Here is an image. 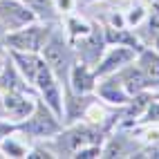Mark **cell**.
Instances as JSON below:
<instances>
[{
  "mask_svg": "<svg viewBox=\"0 0 159 159\" xmlns=\"http://www.w3.org/2000/svg\"><path fill=\"white\" fill-rule=\"evenodd\" d=\"M97 81H99V76L94 74V67L76 61L72 65L70 74H67V83L65 85L72 92H76V94H92L94 88H97Z\"/></svg>",
  "mask_w": 159,
  "mask_h": 159,
  "instance_id": "obj_7",
  "label": "cell"
},
{
  "mask_svg": "<svg viewBox=\"0 0 159 159\" xmlns=\"http://www.w3.org/2000/svg\"><path fill=\"white\" fill-rule=\"evenodd\" d=\"M134 63L139 65V70L146 74V79L150 81V85L159 81V52L150 47H141L134 56Z\"/></svg>",
  "mask_w": 159,
  "mask_h": 159,
  "instance_id": "obj_10",
  "label": "cell"
},
{
  "mask_svg": "<svg viewBox=\"0 0 159 159\" xmlns=\"http://www.w3.org/2000/svg\"><path fill=\"white\" fill-rule=\"evenodd\" d=\"M25 7H29L31 11H34V16L38 20H43V23H54V20L58 18V9L54 5V0H20Z\"/></svg>",
  "mask_w": 159,
  "mask_h": 159,
  "instance_id": "obj_11",
  "label": "cell"
},
{
  "mask_svg": "<svg viewBox=\"0 0 159 159\" xmlns=\"http://www.w3.org/2000/svg\"><path fill=\"white\" fill-rule=\"evenodd\" d=\"M81 2H85V5H90V2H99V0H81Z\"/></svg>",
  "mask_w": 159,
  "mask_h": 159,
  "instance_id": "obj_15",
  "label": "cell"
},
{
  "mask_svg": "<svg viewBox=\"0 0 159 159\" xmlns=\"http://www.w3.org/2000/svg\"><path fill=\"white\" fill-rule=\"evenodd\" d=\"M137 56V49L128 47V45H116V47H110L105 54L99 58V63L94 65V74L101 79V76H108V74H114L119 72L123 65L132 63Z\"/></svg>",
  "mask_w": 159,
  "mask_h": 159,
  "instance_id": "obj_6",
  "label": "cell"
},
{
  "mask_svg": "<svg viewBox=\"0 0 159 159\" xmlns=\"http://www.w3.org/2000/svg\"><path fill=\"white\" fill-rule=\"evenodd\" d=\"M152 47H155V49H157V52H159V34H157V38H155V40H152Z\"/></svg>",
  "mask_w": 159,
  "mask_h": 159,
  "instance_id": "obj_13",
  "label": "cell"
},
{
  "mask_svg": "<svg viewBox=\"0 0 159 159\" xmlns=\"http://www.w3.org/2000/svg\"><path fill=\"white\" fill-rule=\"evenodd\" d=\"M36 16L29 7H25L20 0H0V23L7 31L20 29L29 23H36Z\"/></svg>",
  "mask_w": 159,
  "mask_h": 159,
  "instance_id": "obj_5",
  "label": "cell"
},
{
  "mask_svg": "<svg viewBox=\"0 0 159 159\" xmlns=\"http://www.w3.org/2000/svg\"><path fill=\"white\" fill-rule=\"evenodd\" d=\"M116 76H119V81H121V85L125 88V92L130 94V97H134V94H141L148 85H150V81L146 79V74L139 70V65L132 61V63H128V65H123L119 72H114Z\"/></svg>",
  "mask_w": 159,
  "mask_h": 159,
  "instance_id": "obj_9",
  "label": "cell"
},
{
  "mask_svg": "<svg viewBox=\"0 0 159 159\" xmlns=\"http://www.w3.org/2000/svg\"><path fill=\"white\" fill-rule=\"evenodd\" d=\"M40 56H43V61L52 67V72L56 74V79L65 85L67 83V74H70L72 65L76 63V52H74L72 40L65 38V31L52 27L45 45H43V49H40Z\"/></svg>",
  "mask_w": 159,
  "mask_h": 159,
  "instance_id": "obj_1",
  "label": "cell"
},
{
  "mask_svg": "<svg viewBox=\"0 0 159 159\" xmlns=\"http://www.w3.org/2000/svg\"><path fill=\"white\" fill-rule=\"evenodd\" d=\"M5 58L7 56H2V52H0V70H2V65H5Z\"/></svg>",
  "mask_w": 159,
  "mask_h": 159,
  "instance_id": "obj_14",
  "label": "cell"
},
{
  "mask_svg": "<svg viewBox=\"0 0 159 159\" xmlns=\"http://www.w3.org/2000/svg\"><path fill=\"white\" fill-rule=\"evenodd\" d=\"M52 31V23H29L20 29H14L9 31L7 38H5V49H11V52H36L40 54V49H43L45 40Z\"/></svg>",
  "mask_w": 159,
  "mask_h": 159,
  "instance_id": "obj_3",
  "label": "cell"
},
{
  "mask_svg": "<svg viewBox=\"0 0 159 159\" xmlns=\"http://www.w3.org/2000/svg\"><path fill=\"white\" fill-rule=\"evenodd\" d=\"M94 92H97V97H99L103 103H110V105H125V103L132 99L130 94L125 92V88L121 85V81H119L116 74L101 76V83L97 81Z\"/></svg>",
  "mask_w": 159,
  "mask_h": 159,
  "instance_id": "obj_8",
  "label": "cell"
},
{
  "mask_svg": "<svg viewBox=\"0 0 159 159\" xmlns=\"http://www.w3.org/2000/svg\"><path fill=\"white\" fill-rule=\"evenodd\" d=\"M61 130H63L61 119L45 105V101H40V99H36V105H34V110H31V114L27 119L16 123V132L29 137V139H38V141L52 139V137L58 134Z\"/></svg>",
  "mask_w": 159,
  "mask_h": 159,
  "instance_id": "obj_2",
  "label": "cell"
},
{
  "mask_svg": "<svg viewBox=\"0 0 159 159\" xmlns=\"http://www.w3.org/2000/svg\"><path fill=\"white\" fill-rule=\"evenodd\" d=\"M0 119H5V105H2V90H0Z\"/></svg>",
  "mask_w": 159,
  "mask_h": 159,
  "instance_id": "obj_12",
  "label": "cell"
},
{
  "mask_svg": "<svg viewBox=\"0 0 159 159\" xmlns=\"http://www.w3.org/2000/svg\"><path fill=\"white\" fill-rule=\"evenodd\" d=\"M36 94L31 92H2V105H5V119L11 123H20L31 114L36 105Z\"/></svg>",
  "mask_w": 159,
  "mask_h": 159,
  "instance_id": "obj_4",
  "label": "cell"
}]
</instances>
